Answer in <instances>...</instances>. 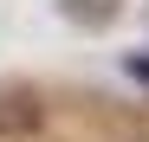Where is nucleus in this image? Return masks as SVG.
Returning <instances> with one entry per match:
<instances>
[{
  "mask_svg": "<svg viewBox=\"0 0 149 142\" xmlns=\"http://www.w3.org/2000/svg\"><path fill=\"white\" fill-rule=\"evenodd\" d=\"M45 129V110H39V90H0V142H33Z\"/></svg>",
  "mask_w": 149,
  "mask_h": 142,
  "instance_id": "nucleus-1",
  "label": "nucleus"
},
{
  "mask_svg": "<svg viewBox=\"0 0 149 142\" xmlns=\"http://www.w3.org/2000/svg\"><path fill=\"white\" fill-rule=\"evenodd\" d=\"M65 19H78V26H110L117 19V0H65Z\"/></svg>",
  "mask_w": 149,
  "mask_h": 142,
  "instance_id": "nucleus-2",
  "label": "nucleus"
},
{
  "mask_svg": "<svg viewBox=\"0 0 149 142\" xmlns=\"http://www.w3.org/2000/svg\"><path fill=\"white\" fill-rule=\"evenodd\" d=\"M130 78H136V84H149V58H130Z\"/></svg>",
  "mask_w": 149,
  "mask_h": 142,
  "instance_id": "nucleus-3",
  "label": "nucleus"
}]
</instances>
